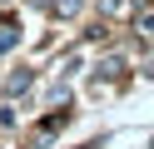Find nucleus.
Instances as JSON below:
<instances>
[{"label":"nucleus","mask_w":154,"mask_h":149,"mask_svg":"<svg viewBox=\"0 0 154 149\" xmlns=\"http://www.w3.org/2000/svg\"><path fill=\"white\" fill-rule=\"evenodd\" d=\"M25 85H30V75H25V70H20V75H10V85H5V89H10V95H20Z\"/></svg>","instance_id":"nucleus-2"},{"label":"nucleus","mask_w":154,"mask_h":149,"mask_svg":"<svg viewBox=\"0 0 154 149\" xmlns=\"http://www.w3.org/2000/svg\"><path fill=\"white\" fill-rule=\"evenodd\" d=\"M15 40H20V30H15V25H10V20H0V55H5V50H10V45H15Z\"/></svg>","instance_id":"nucleus-1"}]
</instances>
